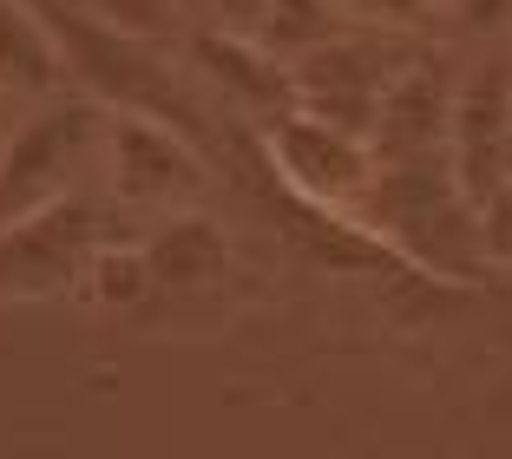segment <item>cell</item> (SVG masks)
Here are the masks:
<instances>
[{
  "instance_id": "1",
  "label": "cell",
  "mask_w": 512,
  "mask_h": 459,
  "mask_svg": "<svg viewBox=\"0 0 512 459\" xmlns=\"http://www.w3.org/2000/svg\"><path fill=\"white\" fill-rule=\"evenodd\" d=\"M106 132L112 105L99 92H60L14 112L0 132V230L86 191L92 171H106Z\"/></svg>"
},
{
  "instance_id": "2",
  "label": "cell",
  "mask_w": 512,
  "mask_h": 459,
  "mask_svg": "<svg viewBox=\"0 0 512 459\" xmlns=\"http://www.w3.org/2000/svg\"><path fill=\"white\" fill-rule=\"evenodd\" d=\"M362 223L375 237H388L394 250H407L434 276H473L486 263L480 243V204L460 184L447 158H407V164H381L375 191L362 204Z\"/></svg>"
},
{
  "instance_id": "3",
  "label": "cell",
  "mask_w": 512,
  "mask_h": 459,
  "mask_svg": "<svg viewBox=\"0 0 512 459\" xmlns=\"http://www.w3.org/2000/svg\"><path fill=\"white\" fill-rule=\"evenodd\" d=\"M125 230H132V217L106 191H73L60 204L20 217L14 230H0V302H40L86 289L99 250L119 243Z\"/></svg>"
},
{
  "instance_id": "4",
  "label": "cell",
  "mask_w": 512,
  "mask_h": 459,
  "mask_svg": "<svg viewBox=\"0 0 512 459\" xmlns=\"http://www.w3.org/2000/svg\"><path fill=\"white\" fill-rule=\"evenodd\" d=\"M204 138L184 132V125L158 119V112H112L106 132V197L125 217H171V210H191L211 184L204 171Z\"/></svg>"
},
{
  "instance_id": "5",
  "label": "cell",
  "mask_w": 512,
  "mask_h": 459,
  "mask_svg": "<svg viewBox=\"0 0 512 459\" xmlns=\"http://www.w3.org/2000/svg\"><path fill=\"white\" fill-rule=\"evenodd\" d=\"M263 151H270L276 178H283L302 204L342 210V217H362L368 191H375V178H381L375 138L348 132V125L322 119V112H309V105L283 112V119L263 132Z\"/></svg>"
},
{
  "instance_id": "6",
  "label": "cell",
  "mask_w": 512,
  "mask_h": 459,
  "mask_svg": "<svg viewBox=\"0 0 512 459\" xmlns=\"http://www.w3.org/2000/svg\"><path fill=\"white\" fill-rule=\"evenodd\" d=\"M414 60V33H388L368 20H348L329 46H316L309 60H296V92L309 112L348 125V132H375V112L388 99L394 73Z\"/></svg>"
},
{
  "instance_id": "7",
  "label": "cell",
  "mask_w": 512,
  "mask_h": 459,
  "mask_svg": "<svg viewBox=\"0 0 512 459\" xmlns=\"http://www.w3.org/2000/svg\"><path fill=\"white\" fill-rule=\"evenodd\" d=\"M184 73L197 79V92L224 99L237 119H250L256 132H270L283 112H296V66L276 60L256 33H230V27H204L197 20L191 40H184Z\"/></svg>"
},
{
  "instance_id": "8",
  "label": "cell",
  "mask_w": 512,
  "mask_h": 459,
  "mask_svg": "<svg viewBox=\"0 0 512 459\" xmlns=\"http://www.w3.org/2000/svg\"><path fill=\"white\" fill-rule=\"evenodd\" d=\"M447 164L460 171L473 204H480L499 178H512V60H480L473 73H460Z\"/></svg>"
},
{
  "instance_id": "9",
  "label": "cell",
  "mask_w": 512,
  "mask_h": 459,
  "mask_svg": "<svg viewBox=\"0 0 512 459\" xmlns=\"http://www.w3.org/2000/svg\"><path fill=\"white\" fill-rule=\"evenodd\" d=\"M453 92L460 79L440 73L434 53L414 46V60L394 73L388 99L375 112V151L381 164H407V158H447V138H453Z\"/></svg>"
},
{
  "instance_id": "10",
  "label": "cell",
  "mask_w": 512,
  "mask_h": 459,
  "mask_svg": "<svg viewBox=\"0 0 512 459\" xmlns=\"http://www.w3.org/2000/svg\"><path fill=\"white\" fill-rule=\"evenodd\" d=\"M0 92L14 112L73 92V60H66L60 27L27 0H0Z\"/></svg>"
},
{
  "instance_id": "11",
  "label": "cell",
  "mask_w": 512,
  "mask_h": 459,
  "mask_svg": "<svg viewBox=\"0 0 512 459\" xmlns=\"http://www.w3.org/2000/svg\"><path fill=\"white\" fill-rule=\"evenodd\" d=\"M145 263H151V289H204L230 269V243L211 217L171 210L145 237Z\"/></svg>"
},
{
  "instance_id": "12",
  "label": "cell",
  "mask_w": 512,
  "mask_h": 459,
  "mask_svg": "<svg viewBox=\"0 0 512 459\" xmlns=\"http://www.w3.org/2000/svg\"><path fill=\"white\" fill-rule=\"evenodd\" d=\"M348 27V7L342 0H270V14L256 27V40L270 46L276 60H309L316 46H329L335 33Z\"/></svg>"
},
{
  "instance_id": "13",
  "label": "cell",
  "mask_w": 512,
  "mask_h": 459,
  "mask_svg": "<svg viewBox=\"0 0 512 459\" xmlns=\"http://www.w3.org/2000/svg\"><path fill=\"white\" fill-rule=\"evenodd\" d=\"M60 7L125 33V40H145V46H184L191 40V0H60Z\"/></svg>"
},
{
  "instance_id": "14",
  "label": "cell",
  "mask_w": 512,
  "mask_h": 459,
  "mask_svg": "<svg viewBox=\"0 0 512 459\" xmlns=\"http://www.w3.org/2000/svg\"><path fill=\"white\" fill-rule=\"evenodd\" d=\"M348 20H368V27H388V33H421L427 20L447 7V0H342Z\"/></svg>"
},
{
  "instance_id": "15",
  "label": "cell",
  "mask_w": 512,
  "mask_h": 459,
  "mask_svg": "<svg viewBox=\"0 0 512 459\" xmlns=\"http://www.w3.org/2000/svg\"><path fill=\"white\" fill-rule=\"evenodd\" d=\"M480 243H486V263L512 269V178H499L480 197Z\"/></svg>"
},
{
  "instance_id": "16",
  "label": "cell",
  "mask_w": 512,
  "mask_h": 459,
  "mask_svg": "<svg viewBox=\"0 0 512 459\" xmlns=\"http://www.w3.org/2000/svg\"><path fill=\"white\" fill-rule=\"evenodd\" d=\"M191 14L204 27H230V33H256L263 14H270V0H191Z\"/></svg>"
},
{
  "instance_id": "17",
  "label": "cell",
  "mask_w": 512,
  "mask_h": 459,
  "mask_svg": "<svg viewBox=\"0 0 512 459\" xmlns=\"http://www.w3.org/2000/svg\"><path fill=\"white\" fill-rule=\"evenodd\" d=\"M7 119H14V105H7V92H0V125H7Z\"/></svg>"
},
{
  "instance_id": "18",
  "label": "cell",
  "mask_w": 512,
  "mask_h": 459,
  "mask_svg": "<svg viewBox=\"0 0 512 459\" xmlns=\"http://www.w3.org/2000/svg\"><path fill=\"white\" fill-rule=\"evenodd\" d=\"M0 132H7V125H0Z\"/></svg>"
}]
</instances>
